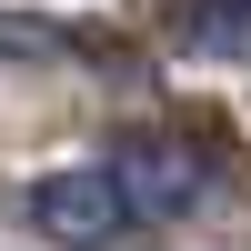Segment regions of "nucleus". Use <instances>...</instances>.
<instances>
[{"mask_svg": "<svg viewBox=\"0 0 251 251\" xmlns=\"http://www.w3.org/2000/svg\"><path fill=\"white\" fill-rule=\"evenodd\" d=\"M30 221L50 241H71V251H100V241L131 231V201H121L111 161H80V171H40L30 181Z\"/></svg>", "mask_w": 251, "mask_h": 251, "instance_id": "obj_1", "label": "nucleus"}, {"mask_svg": "<svg viewBox=\"0 0 251 251\" xmlns=\"http://www.w3.org/2000/svg\"><path fill=\"white\" fill-rule=\"evenodd\" d=\"M111 181H121V201H131V221H181L201 201V181H211V161H201L191 141H121Z\"/></svg>", "mask_w": 251, "mask_h": 251, "instance_id": "obj_2", "label": "nucleus"}, {"mask_svg": "<svg viewBox=\"0 0 251 251\" xmlns=\"http://www.w3.org/2000/svg\"><path fill=\"white\" fill-rule=\"evenodd\" d=\"M191 50H251V0H191Z\"/></svg>", "mask_w": 251, "mask_h": 251, "instance_id": "obj_3", "label": "nucleus"}]
</instances>
